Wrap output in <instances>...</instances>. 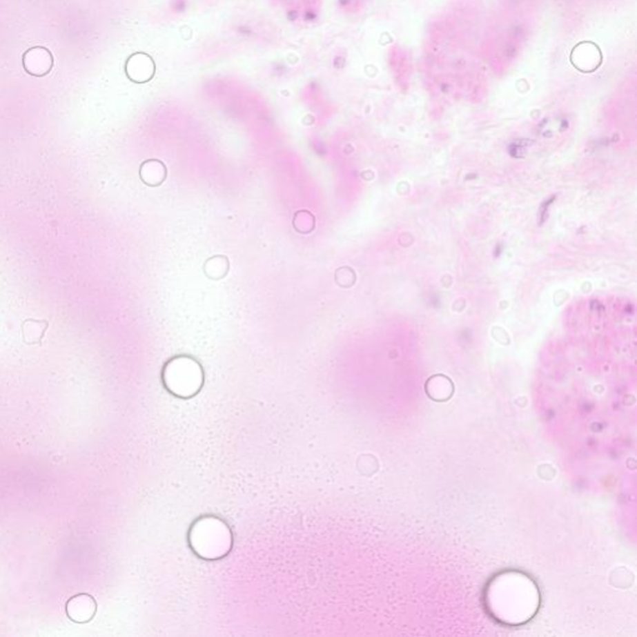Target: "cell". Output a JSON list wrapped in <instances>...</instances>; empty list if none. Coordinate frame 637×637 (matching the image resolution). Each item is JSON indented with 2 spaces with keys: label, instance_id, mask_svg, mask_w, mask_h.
<instances>
[{
  "label": "cell",
  "instance_id": "obj_2",
  "mask_svg": "<svg viewBox=\"0 0 637 637\" xmlns=\"http://www.w3.org/2000/svg\"><path fill=\"white\" fill-rule=\"evenodd\" d=\"M96 604L91 596L79 595L68 604V615L76 623H85L95 614Z\"/></svg>",
  "mask_w": 637,
  "mask_h": 637
},
{
  "label": "cell",
  "instance_id": "obj_1",
  "mask_svg": "<svg viewBox=\"0 0 637 637\" xmlns=\"http://www.w3.org/2000/svg\"><path fill=\"white\" fill-rule=\"evenodd\" d=\"M190 542L199 556L215 559L229 550L231 536L226 524L217 519H204L193 527Z\"/></svg>",
  "mask_w": 637,
  "mask_h": 637
}]
</instances>
